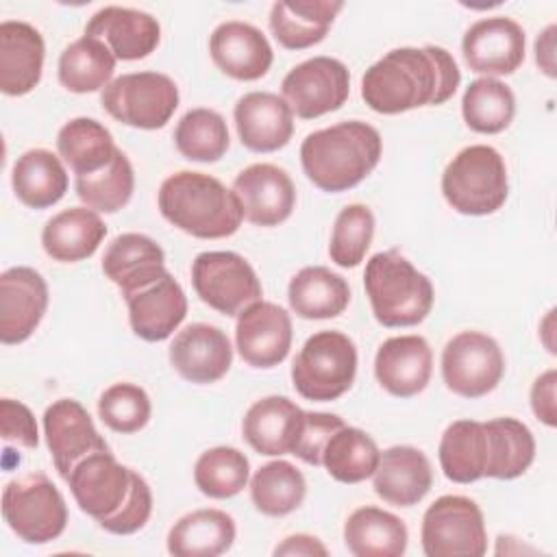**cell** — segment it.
Returning a JSON list of instances; mask_svg holds the SVG:
<instances>
[{
	"label": "cell",
	"instance_id": "6da1fadb",
	"mask_svg": "<svg viewBox=\"0 0 557 557\" xmlns=\"http://www.w3.org/2000/svg\"><path fill=\"white\" fill-rule=\"evenodd\" d=\"M461 72L440 46L394 48L372 63L361 78V98L383 115L446 102L459 87Z\"/></svg>",
	"mask_w": 557,
	"mask_h": 557
},
{
	"label": "cell",
	"instance_id": "7a4b0ae2",
	"mask_svg": "<svg viewBox=\"0 0 557 557\" xmlns=\"http://www.w3.org/2000/svg\"><path fill=\"white\" fill-rule=\"evenodd\" d=\"M383 152L379 131L361 120H348L309 133L300 144L307 178L322 191L337 194L359 185Z\"/></svg>",
	"mask_w": 557,
	"mask_h": 557
},
{
	"label": "cell",
	"instance_id": "3957f363",
	"mask_svg": "<svg viewBox=\"0 0 557 557\" xmlns=\"http://www.w3.org/2000/svg\"><path fill=\"white\" fill-rule=\"evenodd\" d=\"M159 211L176 228L200 239H220L237 233L244 220L242 202L215 176L181 170L159 187Z\"/></svg>",
	"mask_w": 557,
	"mask_h": 557
},
{
	"label": "cell",
	"instance_id": "277c9868",
	"mask_svg": "<svg viewBox=\"0 0 557 557\" xmlns=\"http://www.w3.org/2000/svg\"><path fill=\"white\" fill-rule=\"evenodd\" d=\"M363 287L379 324L387 329L416 326L433 307V283L396 250L376 252L368 259Z\"/></svg>",
	"mask_w": 557,
	"mask_h": 557
},
{
	"label": "cell",
	"instance_id": "5b68a950",
	"mask_svg": "<svg viewBox=\"0 0 557 557\" xmlns=\"http://www.w3.org/2000/svg\"><path fill=\"white\" fill-rule=\"evenodd\" d=\"M442 194L463 215H490L498 211L509 194L503 154L487 144L466 146L448 161L442 174Z\"/></svg>",
	"mask_w": 557,
	"mask_h": 557
},
{
	"label": "cell",
	"instance_id": "8992f818",
	"mask_svg": "<svg viewBox=\"0 0 557 557\" xmlns=\"http://www.w3.org/2000/svg\"><path fill=\"white\" fill-rule=\"evenodd\" d=\"M357 346L342 331H318L298 350L292 363V383L307 400L329 403L352 387Z\"/></svg>",
	"mask_w": 557,
	"mask_h": 557
},
{
	"label": "cell",
	"instance_id": "52a82bcc",
	"mask_svg": "<svg viewBox=\"0 0 557 557\" xmlns=\"http://www.w3.org/2000/svg\"><path fill=\"white\" fill-rule=\"evenodd\" d=\"M2 516L26 544H48L67 524L65 498L44 472H30L4 485Z\"/></svg>",
	"mask_w": 557,
	"mask_h": 557
},
{
	"label": "cell",
	"instance_id": "ba28073f",
	"mask_svg": "<svg viewBox=\"0 0 557 557\" xmlns=\"http://www.w3.org/2000/svg\"><path fill=\"white\" fill-rule=\"evenodd\" d=\"M104 111L117 122L144 131L161 128L178 107L176 83L161 72H131L113 78L100 94Z\"/></svg>",
	"mask_w": 557,
	"mask_h": 557
},
{
	"label": "cell",
	"instance_id": "9c48e42d",
	"mask_svg": "<svg viewBox=\"0 0 557 557\" xmlns=\"http://www.w3.org/2000/svg\"><path fill=\"white\" fill-rule=\"evenodd\" d=\"M420 540L426 557H481L487 550L483 511L468 496H440L422 516Z\"/></svg>",
	"mask_w": 557,
	"mask_h": 557
},
{
	"label": "cell",
	"instance_id": "30bf717a",
	"mask_svg": "<svg viewBox=\"0 0 557 557\" xmlns=\"http://www.w3.org/2000/svg\"><path fill=\"white\" fill-rule=\"evenodd\" d=\"M191 285L205 305L224 315H237L263 294L252 265L231 250L200 252L191 261Z\"/></svg>",
	"mask_w": 557,
	"mask_h": 557
},
{
	"label": "cell",
	"instance_id": "8fae6325",
	"mask_svg": "<svg viewBox=\"0 0 557 557\" xmlns=\"http://www.w3.org/2000/svg\"><path fill=\"white\" fill-rule=\"evenodd\" d=\"M505 357L498 342L481 331H461L442 350V376L463 398L490 394L503 379Z\"/></svg>",
	"mask_w": 557,
	"mask_h": 557
},
{
	"label": "cell",
	"instance_id": "7c38bea8",
	"mask_svg": "<svg viewBox=\"0 0 557 557\" xmlns=\"http://www.w3.org/2000/svg\"><path fill=\"white\" fill-rule=\"evenodd\" d=\"M281 91L298 117L313 120L337 111L348 100L350 72L339 59L313 57L287 72Z\"/></svg>",
	"mask_w": 557,
	"mask_h": 557
},
{
	"label": "cell",
	"instance_id": "4fadbf2b",
	"mask_svg": "<svg viewBox=\"0 0 557 557\" xmlns=\"http://www.w3.org/2000/svg\"><path fill=\"white\" fill-rule=\"evenodd\" d=\"M65 481L81 511L100 522L124 505L133 470L122 466L111 450H98L83 457Z\"/></svg>",
	"mask_w": 557,
	"mask_h": 557
},
{
	"label": "cell",
	"instance_id": "5bb4252c",
	"mask_svg": "<svg viewBox=\"0 0 557 557\" xmlns=\"http://www.w3.org/2000/svg\"><path fill=\"white\" fill-rule=\"evenodd\" d=\"M524 30L505 15L483 17L474 22L463 39L461 52L466 65L490 78L513 74L524 61Z\"/></svg>",
	"mask_w": 557,
	"mask_h": 557
},
{
	"label": "cell",
	"instance_id": "9a60e30c",
	"mask_svg": "<svg viewBox=\"0 0 557 557\" xmlns=\"http://www.w3.org/2000/svg\"><path fill=\"white\" fill-rule=\"evenodd\" d=\"M44 435L57 472L67 479L87 455L109 450L87 409L74 398H59L44 411Z\"/></svg>",
	"mask_w": 557,
	"mask_h": 557
},
{
	"label": "cell",
	"instance_id": "2e32d148",
	"mask_svg": "<svg viewBox=\"0 0 557 557\" xmlns=\"http://www.w3.org/2000/svg\"><path fill=\"white\" fill-rule=\"evenodd\" d=\"M48 309V283L28 268L15 265L0 274V342H26Z\"/></svg>",
	"mask_w": 557,
	"mask_h": 557
},
{
	"label": "cell",
	"instance_id": "e0dca14e",
	"mask_svg": "<svg viewBox=\"0 0 557 557\" xmlns=\"http://www.w3.org/2000/svg\"><path fill=\"white\" fill-rule=\"evenodd\" d=\"M235 344L242 359L252 368H274L292 348L289 313L268 300H257L237 313Z\"/></svg>",
	"mask_w": 557,
	"mask_h": 557
},
{
	"label": "cell",
	"instance_id": "ac0fdd59",
	"mask_svg": "<svg viewBox=\"0 0 557 557\" xmlns=\"http://www.w3.org/2000/svg\"><path fill=\"white\" fill-rule=\"evenodd\" d=\"M233 191L242 202L244 218L257 226L285 222L296 207L294 181L274 163H252L244 168L233 181Z\"/></svg>",
	"mask_w": 557,
	"mask_h": 557
},
{
	"label": "cell",
	"instance_id": "d6986e66",
	"mask_svg": "<svg viewBox=\"0 0 557 557\" xmlns=\"http://www.w3.org/2000/svg\"><path fill=\"white\" fill-rule=\"evenodd\" d=\"M170 363L189 383H215L233 363L231 339L220 326L207 322L189 324L174 335Z\"/></svg>",
	"mask_w": 557,
	"mask_h": 557
},
{
	"label": "cell",
	"instance_id": "ffe728a7",
	"mask_svg": "<svg viewBox=\"0 0 557 557\" xmlns=\"http://www.w3.org/2000/svg\"><path fill=\"white\" fill-rule=\"evenodd\" d=\"M209 52L218 70L235 81H257L274 61L268 37L242 20L218 24L209 37Z\"/></svg>",
	"mask_w": 557,
	"mask_h": 557
},
{
	"label": "cell",
	"instance_id": "44dd1931",
	"mask_svg": "<svg viewBox=\"0 0 557 557\" xmlns=\"http://www.w3.org/2000/svg\"><path fill=\"white\" fill-rule=\"evenodd\" d=\"M433 372V350L422 335L385 339L374 357V374L385 392L398 398L420 394Z\"/></svg>",
	"mask_w": 557,
	"mask_h": 557
},
{
	"label": "cell",
	"instance_id": "7402d4cb",
	"mask_svg": "<svg viewBox=\"0 0 557 557\" xmlns=\"http://www.w3.org/2000/svg\"><path fill=\"white\" fill-rule=\"evenodd\" d=\"M85 35L104 41L115 59L137 61L157 50L161 26L146 11L109 4L89 17Z\"/></svg>",
	"mask_w": 557,
	"mask_h": 557
},
{
	"label": "cell",
	"instance_id": "603a6c76",
	"mask_svg": "<svg viewBox=\"0 0 557 557\" xmlns=\"http://www.w3.org/2000/svg\"><path fill=\"white\" fill-rule=\"evenodd\" d=\"M242 146L252 152H274L294 133V111L283 96L272 91L244 94L233 111Z\"/></svg>",
	"mask_w": 557,
	"mask_h": 557
},
{
	"label": "cell",
	"instance_id": "cb8c5ba5",
	"mask_svg": "<svg viewBox=\"0 0 557 557\" xmlns=\"http://www.w3.org/2000/svg\"><path fill=\"white\" fill-rule=\"evenodd\" d=\"M102 272L128 298L168 274L163 248L141 233H122L104 250Z\"/></svg>",
	"mask_w": 557,
	"mask_h": 557
},
{
	"label": "cell",
	"instance_id": "d4e9b609",
	"mask_svg": "<svg viewBox=\"0 0 557 557\" xmlns=\"http://www.w3.org/2000/svg\"><path fill=\"white\" fill-rule=\"evenodd\" d=\"M44 37L20 20L0 24V89L7 96H24L37 87L44 72Z\"/></svg>",
	"mask_w": 557,
	"mask_h": 557
},
{
	"label": "cell",
	"instance_id": "484cf974",
	"mask_svg": "<svg viewBox=\"0 0 557 557\" xmlns=\"http://www.w3.org/2000/svg\"><path fill=\"white\" fill-rule=\"evenodd\" d=\"M302 422L305 411L294 400L287 396H265L248 407L242 433L259 455L281 457L292 455Z\"/></svg>",
	"mask_w": 557,
	"mask_h": 557
},
{
	"label": "cell",
	"instance_id": "4316f807",
	"mask_svg": "<svg viewBox=\"0 0 557 557\" xmlns=\"http://www.w3.org/2000/svg\"><path fill=\"white\" fill-rule=\"evenodd\" d=\"M131 329L146 342L168 339L187 315V296L168 272L150 287L126 298Z\"/></svg>",
	"mask_w": 557,
	"mask_h": 557
},
{
	"label": "cell",
	"instance_id": "83f0119b",
	"mask_svg": "<svg viewBox=\"0 0 557 557\" xmlns=\"http://www.w3.org/2000/svg\"><path fill=\"white\" fill-rule=\"evenodd\" d=\"M372 476L376 496L394 507H411L433 487L431 461L413 446H392L383 450Z\"/></svg>",
	"mask_w": 557,
	"mask_h": 557
},
{
	"label": "cell",
	"instance_id": "f1b7e54d",
	"mask_svg": "<svg viewBox=\"0 0 557 557\" xmlns=\"http://www.w3.org/2000/svg\"><path fill=\"white\" fill-rule=\"evenodd\" d=\"M344 9L339 0H281L270 9V30L287 50H305L320 44L335 15Z\"/></svg>",
	"mask_w": 557,
	"mask_h": 557
},
{
	"label": "cell",
	"instance_id": "f546056e",
	"mask_svg": "<svg viewBox=\"0 0 557 557\" xmlns=\"http://www.w3.org/2000/svg\"><path fill=\"white\" fill-rule=\"evenodd\" d=\"M107 235V224L89 207H70L52 215L41 231V246L48 257L61 263H76L91 257Z\"/></svg>",
	"mask_w": 557,
	"mask_h": 557
},
{
	"label": "cell",
	"instance_id": "4dcf8cb0",
	"mask_svg": "<svg viewBox=\"0 0 557 557\" xmlns=\"http://www.w3.org/2000/svg\"><path fill=\"white\" fill-rule=\"evenodd\" d=\"M235 520L222 509H196L178 518L168 533V553L174 557H215L235 542Z\"/></svg>",
	"mask_w": 557,
	"mask_h": 557
},
{
	"label": "cell",
	"instance_id": "1f68e13d",
	"mask_svg": "<svg viewBox=\"0 0 557 557\" xmlns=\"http://www.w3.org/2000/svg\"><path fill=\"white\" fill-rule=\"evenodd\" d=\"M407 540L405 522L374 505L355 509L344 522V542L355 557H400Z\"/></svg>",
	"mask_w": 557,
	"mask_h": 557
},
{
	"label": "cell",
	"instance_id": "d6a6232c",
	"mask_svg": "<svg viewBox=\"0 0 557 557\" xmlns=\"http://www.w3.org/2000/svg\"><path fill=\"white\" fill-rule=\"evenodd\" d=\"M287 300L296 315L305 320H329L350 302V287L344 276L324 265H307L294 274L287 287Z\"/></svg>",
	"mask_w": 557,
	"mask_h": 557
},
{
	"label": "cell",
	"instance_id": "836d02e7",
	"mask_svg": "<svg viewBox=\"0 0 557 557\" xmlns=\"http://www.w3.org/2000/svg\"><path fill=\"white\" fill-rule=\"evenodd\" d=\"M67 183L70 178L61 159L46 148L26 150L13 163V191L30 209H48L57 205L65 196Z\"/></svg>",
	"mask_w": 557,
	"mask_h": 557
},
{
	"label": "cell",
	"instance_id": "e575fe53",
	"mask_svg": "<svg viewBox=\"0 0 557 557\" xmlns=\"http://www.w3.org/2000/svg\"><path fill=\"white\" fill-rule=\"evenodd\" d=\"M440 466L453 483H474L485 476L487 433L476 420H455L440 440Z\"/></svg>",
	"mask_w": 557,
	"mask_h": 557
},
{
	"label": "cell",
	"instance_id": "d590c367",
	"mask_svg": "<svg viewBox=\"0 0 557 557\" xmlns=\"http://www.w3.org/2000/svg\"><path fill=\"white\" fill-rule=\"evenodd\" d=\"M487 433L485 476L511 481L529 470L535 459V437L516 418H494L483 422Z\"/></svg>",
	"mask_w": 557,
	"mask_h": 557
},
{
	"label": "cell",
	"instance_id": "8d00e7d4",
	"mask_svg": "<svg viewBox=\"0 0 557 557\" xmlns=\"http://www.w3.org/2000/svg\"><path fill=\"white\" fill-rule=\"evenodd\" d=\"M59 157L76 176L102 170L115 154L117 146L104 124L94 117H74L57 135Z\"/></svg>",
	"mask_w": 557,
	"mask_h": 557
},
{
	"label": "cell",
	"instance_id": "74e56055",
	"mask_svg": "<svg viewBox=\"0 0 557 557\" xmlns=\"http://www.w3.org/2000/svg\"><path fill=\"white\" fill-rule=\"evenodd\" d=\"M115 72V54L96 37H78L59 57V81L67 91L91 94L104 89Z\"/></svg>",
	"mask_w": 557,
	"mask_h": 557
},
{
	"label": "cell",
	"instance_id": "f35d334b",
	"mask_svg": "<svg viewBox=\"0 0 557 557\" xmlns=\"http://www.w3.org/2000/svg\"><path fill=\"white\" fill-rule=\"evenodd\" d=\"M381 450L376 442L357 426H342L337 429L324 450H322V466L326 472L339 483H361L370 479L379 466Z\"/></svg>",
	"mask_w": 557,
	"mask_h": 557
},
{
	"label": "cell",
	"instance_id": "ab89813d",
	"mask_svg": "<svg viewBox=\"0 0 557 557\" xmlns=\"http://www.w3.org/2000/svg\"><path fill=\"white\" fill-rule=\"evenodd\" d=\"M307 494L302 472L283 459L263 463L250 481V500L257 511L281 518L296 511Z\"/></svg>",
	"mask_w": 557,
	"mask_h": 557
},
{
	"label": "cell",
	"instance_id": "60d3db41",
	"mask_svg": "<svg viewBox=\"0 0 557 557\" xmlns=\"http://www.w3.org/2000/svg\"><path fill=\"white\" fill-rule=\"evenodd\" d=\"M461 113L474 133L494 135L511 124L516 115V96L511 87L498 78H476L463 91Z\"/></svg>",
	"mask_w": 557,
	"mask_h": 557
},
{
	"label": "cell",
	"instance_id": "b9f144b4",
	"mask_svg": "<svg viewBox=\"0 0 557 557\" xmlns=\"http://www.w3.org/2000/svg\"><path fill=\"white\" fill-rule=\"evenodd\" d=\"M228 126L224 117L213 109H189L174 128L176 150L200 163H213L228 150Z\"/></svg>",
	"mask_w": 557,
	"mask_h": 557
},
{
	"label": "cell",
	"instance_id": "7bdbcfd3",
	"mask_svg": "<svg viewBox=\"0 0 557 557\" xmlns=\"http://www.w3.org/2000/svg\"><path fill=\"white\" fill-rule=\"evenodd\" d=\"M135 189V172L128 157L117 148L113 159L94 174L76 176V194L85 207L100 213H115L128 205Z\"/></svg>",
	"mask_w": 557,
	"mask_h": 557
},
{
	"label": "cell",
	"instance_id": "ee69618b",
	"mask_svg": "<svg viewBox=\"0 0 557 557\" xmlns=\"http://www.w3.org/2000/svg\"><path fill=\"white\" fill-rule=\"evenodd\" d=\"M250 479L248 457L233 446L205 450L194 466L196 487L209 498H231L239 494Z\"/></svg>",
	"mask_w": 557,
	"mask_h": 557
},
{
	"label": "cell",
	"instance_id": "f6af8a7d",
	"mask_svg": "<svg viewBox=\"0 0 557 557\" xmlns=\"http://www.w3.org/2000/svg\"><path fill=\"white\" fill-rule=\"evenodd\" d=\"M374 237V213L370 207L352 202L346 205L333 224L329 257L339 268H357Z\"/></svg>",
	"mask_w": 557,
	"mask_h": 557
},
{
	"label": "cell",
	"instance_id": "bcb514c9",
	"mask_svg": "<svg viewBox=\"0 0 557 557\" xmlns=\"http://www.w3.org/2000/svg\"><path fill=\"white\" fill-rule=\"evenodd\" d=\"M152 413L150 396L135 383H115L98 398V416L115 433L141 431Z\"/></svg>",
	"mask_w": 557,
	"mask_h": 557
},
{
	"label": "cell",
	"instance_id": "7dc6e473",
	"mask_svg": "<svg viewBox=\"0 0 557 557\" xmlns=\"http://www.w3.org/2000/svg\"><path fill=\"white\" fill-rule=\"evenodd\" d=\"M152 513V492L144 476L133 470L131 492L124 505L109 518L100 520V527L113 535H131L137 533Z\"/></svg>",
	"mask_w": 557,
	"mask_h": 557
},
{
	"label": "cell",
	"instance_id": "c3c4849f",
	"mask_svg": "<svg viewBox=\"0 0 557 557\" xmlns=\"http://www.w3.org/2000/svg\"><path fill=\"white\" fill-rule=\"evenodd\" d=\"M344 426V420L335 413L324 411H305V422L298 435V442L292 450L298 459H302L309 466H322V450L329 442V437Z\"/></svg>",
	"mask_w": 557,
	"mask_h": 557
},
{
	"label": "cell",
	"instance_id": "681fc988",
	"mask_svg": "<svg viewBox=\"0 0 557 557\" xmlns=\"http://www.w3.org/2000/svg\"><path fill=\"white\" fill-rule=\"evenodd\" d=\"M0 433L4 442H13L24 448H37L39 444V431L33 411L13 398L0 400Z\"/></svg>",
	"mask_w": 557,
	"mask_h": 557
},
{
	"label": "cell",
	"instance_id": "f907efd6",
	"mask_svg": "<svg viewBox=\"0 0 557 557\" xmlns=\"http://www.w3.org/2000/svg\"><path fill=\"white\" fill-rule=\"evenodd\" d=\"M555 387H557V370L550 368L533 381L531 387V409L546 426L557 424V407H555Z\"/></svg>",
	"mask_w": 557,
	"mask_h": 557
},
{
	"label": "cell",
	"instance_id": "816d5d0a",
	"mask_svg": "<svg viewBox=\"0 0 557 557\" xmlns=\"http://www.w3.org/2000/svg\"><path fill=\"white\" fill-rule=\"evenodd\" d=\"M274 555H296V557H324L329 555V548L313 535H307V533H296V535H289L285 537L276 548H274Z\"/></svg>",
	"mask_w": 557,
	"mask_h": 557
},
{
	"label": "cell",
	"instance_id": "f5cc1de1",
	"mask_svg": "<svg viewBox=\"0 0 557 557\" xmlns=\"http://www.w3.org/2000/svg\"><path fill=\"white\" fill-rule=\"evenodd\" d=\"M555 30H557V26L550 24L535 39V61H537L540 70L550 78L555 76Z\"/></svg>",
	"mask_w": 557,
	"mask_h": 557
}]
</instances>
